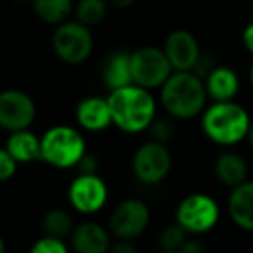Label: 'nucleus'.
Segmentation results:
<instances>
[{
  "mask_svg": "<svg viewBox=\"0 0 253 253\" xmlns=\"http://www.w3.org/2000/svg\"><path fill=\"white\" fill-rule=\"evenodd\" d=\"M252 12H253V4H252Z\"/></svg>",
  "mask_w": 253,
  "mask_h": 253,
  "instance_id": "72a5a7b5",
  "label": "nucleus"
},
{
  "mask_svg": "<svg viewBox=\"0 0 253 253\" xmlns=\"http://www.w3.org/2000/svg\"><path fill=\"white\" fill-rule=\"evenodd\" d=\"M148 130H149V134H151L153 141H158V142L167 144V142L172 141L175 128H173V125H172V122H170V120L155 118V122L151 123V126H149Z\"/></svg>",
  "mask_w": 253,
  "mask_h": 253,
  "instance_id": "393cba45",
  "label": "nucleus"
},
{
  "mask_svg": "<svg viewBox=\"0 0 253 253\" xmlns=\"http://www.w3.org/2000/svg\"><path fill=\"white\" fill-rule=\"evenodd\" d=\"M16 170H18V160L4 148L0 151V179L9 180L16 175Z\"/></svg>",
  "mask_w": 253,
  "mask_h": 253,
  "instance_id": "a878e982",
  "label": "nucleus"
},
{
  "mask_svg": "<svg viewBox=\"0 0 253 253\" xmlns=\"http://www.w3.org/2000/svg\"><path fill=\"white\" fill-rule=\"evenodd\" d=\"M5 149L18 160V163H32L42 160V139L25 128V130L11 132Z\"/></svg>",
  "mask_w": 253,
  "mask_h": 253,
  "instance_id": "a211bd4d",
  "label": "nucleus"
},
{
  "mask_svg": "<svg viewBox=\"0 0 253 253\" xmlns=\"http://www.w3.org/2000/svg\"><path fill=\"white\" fill-rule=\"evenodd\" d=\"M97 167H99V160L94 155H87L80 160V163L77 165V169L80 170V173H97Z\"/></svg>",
  "mask_w": 253,
  "mask_h": 253,
  "instance_id": "bb28decb",
  "label": "nucleus"
},
{
  "mask_svg": "<svg viewBox=\"0 0 253 253\" xmlns=\"http://www.w3.org/2000/svg\"><path fill=\"white\" fill-rule=\"evenodd\" d=\"M113 125L125 134L148 130L156 118V101L151 90L137 84L115 88L108 95Z\"/></svg>",
  "mask_w": 253,
  "mask_h": 253,
  "instance_id": "f257e3e1",
  "label": "nucleus"
},
{
  "mask_svg": "<svg viewBox=\"0 0 253 253\" xmlns=\"http://www.w3.org/2000/svg\"><path fill=\"white\" fill-rule=\"evenodd\" d=\"M113 253H135V246L130 245L128 239H118L115 245H111Z\"/></svg>",
  "mask_w": 253,
  "mask_h": 253,
  "instance_id": "cd10ccee",
  "label": "nucleus"
},
{
  "mask_svg": "<svg viewBox=\"0 0 253 253\" xmlns=\"http://www.w3.org/2000/svg\"><path fill=\"white\" fill-rule=\"evenodd\" d=\"M73 218L64 208H50L42 217V231L49 236L64 239L73 232Z\"/></svg>",
  "mask_w": 253,
  "mask_h": 253,
  "instance_id": "412c9836",
  "label": "nucleus"
},
{
  "mask_svg": "<svg viewBox=\"0 0 253 253\" xmlns=\"http://www.w3.org/2000/svg\"><path fill=\"white\" fill-rule=\"evenodd\" d=\"M109 4L106 0H80L75 7L77 19L87 26L99 25L108 14Z\"/></svg>",
  "mask_w": 253,
  "mask_h": 253,
  "instance_id": "4be33fe9",
  "label": "nucleus"
},
{
  "mask_svg": "<svg viewBox=\"0 0 253 253\" xmlns=\"http://www.w3.org/2000/svg\"><path fill=\"white\" fill-rule=\"evenodd\" d=\"M71 246L78 253H106L111 250V236L97 222H84L71 232Z\"/></svg>",
  "mask_w": 253,
  "mask_h": 253,
  "instance_id": "4468645a",
  "label": "nucleus"
},
{
  "mask_svg": "<svg viewBox=\"0 0 253 253\" xmlns=\"http://www.w3.org/2000/svg\"><path fill=\"white\" fill-rule=\"evenodd\" d=\"M163 50H165L173 71L194 70L201 57L200 43H198L196 37L187 30L170 32L163 43Z\"/></svg>",
  "mask_w": 253,
  "mask_h": 253,
  "instance_id": "f8f14e48",
  "label": "nucleus"
},
{
  "mask_svg": "<svg viewBox=\"0 0 253 253\" xmlns=\"http://www.w3.org/2000/svg\"><path fill=\"white\" fill-rule=\"evenodd\" d=\"M207 85L198 73L173 71L169 80L160 87V101L170 116L191 120L201 115L207 104Z\"/></svg>",
  "mask_w": 253,
  "mask_h": 253,
  "instance_id": "f03ea898",
  "label": "nucleus"
},
{
  "mask_svg": "<svg viewBox=\"0 0 253 253\" xmlns=\"http://www.w3.org/2000/svg\"><path fill=\"white\" fill-rule=\"evenodd\" d=\"M220 210L210 194H187L175 210V222H179L189 234H205L217 225Z\"/></svg>",
  "mask_w": 253,
  "mask_h": 253,
  "instance_id": "423d86ee",
  "label": "nucleus"
},
{
  "mask_svg": "<svg viewBox=\"0 0 253 253\" xmlns=\"http://www.w3.org/2000/svg\"><path fill=\"white\" fill-rule=\"evenodd\" d=\"M85 139L70 125H56L42 135V160L56 169H71L85 156Z\"/></svg>",
  "mask_w": 253,
  "mask_h": 253,
  "instance_id": "20e7f679",
  "label": "nucleus"
},
{
  "mask_svg": "<svg viewBox=\"0 0 253 253\" xmlns=\"http://www.w3.org/2000/svg\"><path fill=\"white\" fill-rule=\"evenodd\" d=\"M33 11L40 21L59 26L70 18L73 0H33Z\"/></svg>",
  "mask_w": 253,
  "mask_h": 253,
  "instance_id": "aec40b11",
  "label": "nucleus"
},
{
  "mask_svg": "<svg viewBox=\"0 0 253 253\" xmlns=\"http://www.w3.org/2000/svg\"><path fill=\"white\" fill-rule=\"evenodd\" d=\"M231 220L243 231H253V180L232 187L227 201Z\"/></svg>",
  "mask_w": 253,
  "mask_h": 253,
  "instance_id": "2eb2a0df",
  "label": "nucleus"
},
{
  "mask_svg": "<svg viewBox=\"0 0 253 253\" xmlns=\"http://www.w3.org/2000/svg\"><path fill=\"white\" fill-rule=\"evenodd\" d=\"M68 201L78 213L92 215L108 201V186L97 173H78L68 187Z\"/></svg>",
  "mask_w": 253,
  "mask_h": 253,
  "instance_id": "9d476101",
  "label": "nucleus"
},
{
  "mask_svg": "<svg viewBox=\"0 0 253 253\" xmlns=\"http://www.w3.org/2000/svg\"><path fill=\"white\" fill-rule=\"evenodd\" d=\"M52 49L56 56L66 64H82L90 57L94 39L87 25L82 21H64L52 35Z\"/></svg>",
  "mask_w": 253,
  "mask_h": 253,
  "instance_id": "39448f33",
  "label": "nucleus"
},
{
  "mask_svg": "<svg viewBox=\"0 0 253 253\" xmlns=\"http://www.w3.org/2000/svg\"><path fill=\"white\" fill-rule=\"evenodd\" d=\"M207 92L213 101H232L239 92V78L232 68L215 66L207 75Z\"/></svg>",
  "mask_w": 253,
  "mask_h": 253,
  "instance_id": "dca6fc26",
  "label": "nucleus"
},
{
  "mask_svg": "<svg viewBox=\"0 0 253 253\" xmlns=\"http://www.w3.org/2000/svg\"><path fill=\"white\" fill-rule=\"evenodd\" d=\"M250 123L252 120L243 106L232 101H215L203 111L201 128L215 144L234 146L246 139Z\"/></svg>",
  "mask_w": 253,
  "mask_h": 253,
  "instance_id": "7ed1b4c3",
  "label": "nucleus"
},
{
  "mask_svg": "<svg viewBox=\"0 0 253 253\" xmlns=\"http://www.w3.org/2000/svg\"><path fill=\"white\" fill-rule=\"evenodd\" d=\"M77 122L87 132H102L113 123L108 97L88 95L77 106Z\"/></svg>",
  "mask_w": 253,
  "mask_h": 253,
  "instance_id": "ddd939ff",
  "label": "nucleus"
},
{
  "mask_svg": "<svg viewBox=\"0 0 253 253\" xmlns=\"http://www.w3.org/2000/svg\"><path fill=\"white\" fill-rule=\"evenodd\" d=\"M102 80L109 90L122 88L126 85L134 84L132 78V64L130 54L128 52H115L106 59L102 68Z\"/></svg>",
  "mask_w": 253,
  "mask_h": 253,
  "instance_id": "6ab92c4d",
  "label": "nucleus"
},
{
  "mask_svg": "<svg viewBox=\"0 0 253 253\" xmlns=\"http://www.w3.org/2000/svg\"><path fill=\"white\" fill-rule=\"evenodd\" d=\"M250 82H252V87H253V64H252V70H250Z\"/></svg>",
  "mask_w": 253,
  "mask_h": 253,
  "instance_id": "473e14b6",
  "label": "nucleus"
},
{
  "mask_svg": "<svg viewBox=\"0 0 253 253\" xmlns=\"http://www.w3.org/2000/svg\"><path fill=\"white\" fill-rule=\"evenodd\" d=\"M130 64L134 84L149 90L160 88L173 73L165 50L156 47H141L130 52Z\"/></svg>",
  "mask_w": 253,
  "mask_h": 253,
  "instance_id": "0eeeda50",
  "label": "nucleus"
},
{
  "mask_svg": "<svg viewBox=\"0 0 253 253\" xmlns=\"http://www.w3.org/2000/svg\"><path fill=\"white\" fill-rule=\"evenodd\" d=\"M172 155L167 144L151 141L142 144L132 158V172L142 184H158L170 173Z\"/></svg>",
  "mask_w": 253,
  "mask_h": 253,
  "instance_id": "6e6552de",
  "label": "nucleus"
},
{
  "mask_svg": "<svg viewBox=\"0 0 253 253\" xmlns=\"http://www.w3.org/2000/svg\"><path fill=\"white\" fill-rule=\"evenodd\" d=\"M182 253H200L201 252V245L198 241H194V239H187L186 243H184L182 250H180Z\"/></svg>",
  "mask_w": 253,
  "mask_h": 253,
  "instance_id": "c756f323",
  "label": "nucleus"
},
{
  "mask_svg": "<svg viewBox=\"0 0 253 253\" xmlns=\"http://www.w3.org/2000/svg\"><path fill=\"white\" fill-rule=\"evenodd\" d=\"M187 234H189V232H187L179 222H175V224H172V225H167V227L160 232L158 245H160V248L167 253H179L180 250H182L184 243L187 241Z\"/></svg>",
  "mask_w": 253,
  "mask_h": 253,
  "instance_id": "5701e85b",
  "label": "nucleus"
},
{
  "mask_svg": "<svg viewBox=\"0 0 253 253\" xmlns=\"http://www.w3.org/2000/svg\"><path fill=\"white\" fill-rule=\"evenodd\" d=\"M246 141H248L250 146L253 148V120H252V123H250V130H248V135H246Z\"/></svg>",
  "mask_w": 253,
  "mask_h": 253,
  "instance_id": "2f4dec72",
  "label": "nucleus"
},
{
  "mask_svg": "<svg viewBox=\"0 0 253 253\" xmlns=\"http://www.w3.org/2000/svg\"><path fill=\"white\" fill-rule=\"evenodd\" d=\"M149 208L144 201L135 200H123L118 203L109 217V231L116 239H132L139 238L149 225Z\"/></svg>",
  "mask_w": 253,
  "mask_h": 253,
  "instance_id": "1a4fd4ad",
  "label": "nucleus"
},
{
  "mask_svg": "<svg viewBox=\"0 0 253 253\" xmlns=\"http://www.w3.org/2000/svg\"><path fill=\"white\" fill-rule=\"evenodd\" d=\"M35 115V102L26 92L7 88L0 94V125L7 132L30 128Z\"/></svg>",
  "mask_w": 253,
  "mask_h": 253,
  "instance_id": "9b49d317",
  "label": "nucleus"
},
{
  "mask_svg": "<svg viewBox=\"0 0 253 253\" xmlns=\"http://www.w3.org/2000/svg\"><path fill=\"white\" fill-rule=\"evenodd\" d=\"M66 252H68V246L64 245L63 239L49 234L37 239V243L32 246V253H66Z\"/></svg>",
  "mask_w": 253,
  "mask_h": 253,
  "instance_id": "b1692460",
  "label": "nucleus"
},
{
  "mask_svg": "<svg viewBox=\"0 0 253 253\" xmlns=\"http://www.w3.org/2000/svg\"><path fill=\"white\" fill-rule=\"evenodd\" d=\"M243 45L250 54H253V23H250L245 30H243Z\"/></svg>",
  "mask_w": 253,
  "mask_h": 253,
  "instance_id": "c85d7f7f",
  "label": "nucleus"
},
{
  "mask_svg": "<svg viewBox=\"0 0 253 253\" xmlns=\"http://www.w3.org/2000/svg\"><path fill=\"white\" fill-rule=\"evenodd\" d=\"M213 172L218 182H222L225 187H231V189L248 180V165H246L245 158L232 151L222 153L215 160Z\"/></svg>",
  "mask_w": 253,
  "mask_h": 253,
  "instance_id": "f3484780",
  "label": "nucleus"
},
{
  "mask_svg": "<svg viewBox=\"0 0 253 253\" xmlns=\"http://www.w3.org/2000/svg\"><path fill=\"white\" fill-rule=\"evenodd\" d=\"M109 4V7H115V9H125V7H130L134 4L135 0H106Z\"/></svg>",
  "mask_w": 253,
  "mask_h": 253,
  "instance_id": "7c9ffc66",
  "label": "nucleus"
}]
</instances>
